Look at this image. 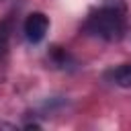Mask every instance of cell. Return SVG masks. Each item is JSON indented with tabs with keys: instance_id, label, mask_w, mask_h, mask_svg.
I'll use <instances>...</instances> for the list:
<instances>
[{
	"instance_id": "3",
	"label": "cell",
	"mask_w": 131,
	"mask_h": 131,
	"mask_svg": "<svg viewBox=\"0 0 131 131\" xmlns=\"http://www.w3.org/2000/svg\"><path fill=\"white\" fill-rule=\"evenodd\" d=\"M113 80L119 86H131V63H123L117 70H113Z\"/></svg>"
},
{
	"instance_id": "4",
	"label": "cell",
	"mask_w": 131,
	"mask_h": 131,
	"mask_svg": "<svg viewBox=\"0 0 131 131\" xmlns=\"http://www.w3.org/2000/svg\"><path fill=\"white\" fill-rule=\"evenodd\" d=\"M6 39H8V29H6V23L0 25V51L6 47Z\"/></svg>"
},
{
	"instance_id": "2",
	"label": "cell",
	"mask_w": 131,
	"mask_h": 131,
	"mask_svg": "<svg viewBox=\"0 0 131 131\" xmlns=\"http://www.w3.org/2000/svg\"><path fill=\"white\" fill-rule=\"evenodd\" d=\"M49 31V18L43 12H31L25 20V35L31 43L43 41V37Z\"/></svg>"
},
{
	"instance_id": "1",
	"label": "cell",
	"mask_w": 131,
	"mask_h": 131,
	"mask_svg": "<svg viewBox=\"0 0 131 131\" xmlns=\"http://www.w3.org/2000/svg\"><path fill=\"white\" fill-rule=\"evenodd\" d=\"M84 31L104 41H119L125 33V16L117 6H102L88 14Z\"/></svg>"
}]
</instances>
